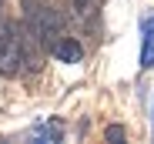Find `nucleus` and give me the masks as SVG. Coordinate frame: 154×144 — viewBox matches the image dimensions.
<instances>
[{"instance_id": "nucleus-7", "label": "nucleus", "mask_w": 154, "mask_h": 144, "mask_svg": "<svg viewBox=\"0 0 154 144\" xmlns=\"http://www.w3.org/2000/svg\"><path fill=\"white\" fill-rule=\"evenodd\" d=\"M77 4H87V0H77Z\"/></svg>"}, {"instance_id": "nucleus-2", "label": "nucleus", "mask_w": 154, "mask_h": 144, "mask_svg": "<svg viewBox=\"0 0 154 144\" xmlns=\"http://www.w3.org/2000/svg\"><path fill=\"white\" fill-rule=\"evenodd\" d=\"M23 64V37L14 23H7L4 34H0V74L4 77H14Z\"/></svg>"}, {"instance_id": "nucleus-1", "label": "nucleus", "mask_w": 154, "mask_h": 144, "mask_svg": "<svg viewBox=\"0 0 154 144\" xmlns=\"http://www.w3.org/2000/svg\"><path fill=\"white\" fill-rule=\"evenodd\" d=\"M23 10H27L30 37L44 47V51H54V44L64 37V34H60V14H57L54 7L40 4V0H23Z\"/></svg>"}, {"instance_id": "nucleus-5", "label": "nucleus", "mask_w": 154, "mask_h": 144, "mask_svg": "<svg viewBox=\"0 0 154 144\" xmlns=\"http://www.w3.org/2000/svg\"><path fill=\"white\" fill-rule=\"evenodd\" d=\"M34 137H37V141H60L64 131H60V124L50 121V124H44V127H34Z\"/></svg>"}, {"instance_id": "nucleus-3", "label": "nucleus", "mask_w": 154, "mask_h": 144, "mask_svg": "<svg viewBox=\"0 0 154 144\" xmlns=\"http://www.w3.org/2000/svg\"><path fill=\"white\" fill-rule=\"evenodd\" d=\"M50 54H54L60 64H81V57H84V47L77 44L74 37H60V40L54 44V51H50Z\"/></svg>"}, {"instance_id": "nucleus-6", "label": "nucleus", "mask_w": 154, "mask_h": 144, "mask_svg": "<svg viewBox=\"0 0 154 144\" xmlns=\"http://www.w3.org/2000/svg\"><path fill=\"white\" fill-rule=\"evenodd\" d=\"M104 137H107V141H124V127H117V124H111V127L104 131Z\"/></svg>"}, {"instance_id": "nucleus-4", "label": "nucleus", "mask_w": 154, "mask_h": 144, "mask_svg": "<svg viewBox=\"0 0 154 144\" xmlns=\"http://www.w3.org/2000/svg\"><path fill=\"white\" fill-rule=\"evenodd\" d=\"M141 34H144V40H141V67L154 70V17H147L141 23Z\"/></svg>"}]
</instances>
